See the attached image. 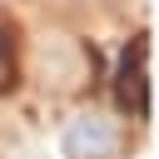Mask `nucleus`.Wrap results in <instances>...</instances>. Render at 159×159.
I'll use <instances>...</instances> for the list:
<instances>
[{"instance_id": "f03ea898", "label": "nucleus", "mask_w": 159, "mask_h": 159, "mask_svg": "<svg viewBox=\"0 0 159 159\" xmlns=\"http://www.w3.org/2000/svg\"><path fill=\"white\" fill-rule=\"evenodd\" d=\"M144 55V40H134L129 45V55H124V70H119V104L124 109H144V65L134 70V60Z\"/></svg>"}, {"instance_id": "f257e3e1", "label": "nucleus", "mask_w": 159, "mask_h": 159, "mask_svg": "<svg viewBox=\"0 0 159 159\" xmlns=\"http://www.w3.org/2000/svg\"><path fill=\"white\" fill-rule=\"evenodd\" d=\"M65 154L70 159H114L119 154V124L109 114H75L65 129Z\"/></svg>"}, {"instance_id": "7ed1b4c3", "label": "nucleus", "mask_w": 159, "mask_h": 159, "mask_svg": "<svg viewBox=\"0 0 159 159\" xmlns=\"http://www.w3.org/2000/svg\"><path fill=\"white\" fill-rule=\"evenodd\" d=\"M10 40H15V35L0 25V89L15 84V45H10Z\"/></svg>"}]
</instances>
